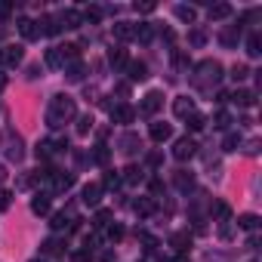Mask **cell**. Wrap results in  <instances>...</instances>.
Here are the masks:
<instances>
[{
    "label": "cell",
    "mask_w": 262,
    "mask_h": 262,
    "mask_svg": "<svg viewBox=\"0 0 262 262\" xmlns=\"http://www.w3.org/2000/svg\"><path fill=\"white\" fill-rule=\"evenodd\" d=\"M74 99L71 96H56L53 102H50V111H47V124L56 130V127H62V124H68L71 118H74Z\"/></svg>",
    "instance_id": "1"
},
{
    "label": "cell",
    "mask_w": 262,
    "mask_h": 262,
    "mask_svg": "<svg viewBox=\"0 0 262 262\" xmlns=\"http://www.w3.org/2000/svg\"><path fill=\"white\" fill-rule=\"evenodd\" d=\"M71 59H78V47H74V44L53 47V50L47 53V65H50V68H65Z\"/></svg>",
    "instance_id": "2"
},
{
    "label": "cell",
    "mask_w": 262,
    "mask_h": 262,
    "mask_svg": "<svg viewBox=\"0 0 262 262\" xmlns=\"http://www.w3.org/2000/svg\"><path fill=\"white\" fill-rule=\"evenodd\" d=\"M198 71L204 74V78H198V81H195V84H198V90H210V84L216 87V84H219V78H222V65H219V62H204Z\"/></svg>",
    "instance_id": "3"
},
{
    "label": "cell",
    "mask_w": 262,
    "mask_h": 262,
    "mask_svg": "<svg viewBox=\"0 0 262 262\" xmlns=\"http://www.w3.org/2000/svg\"><path fill=\"white\" fill-rule=\"evenodd\" d=\"M195 152H198V145H195V139H189V136L179 139V142L173 145V158H176V161H192Z\"/></svg>",
    "instance_id": "4"
},
{
    "label": "cell",
    "mask_w": 262,
    "mask_h": 262,
    "mask_svg": "<svg viewBox=\"0 0 262 262\" xmlns=\"http://www.w3.org/2000/svg\"><path fill=\"white\" fill-rule=\"evenodd\" d=\"M133 118H136V111L130 105H115L111 108V121L115 124H133Z\"/></svg>",
    "instance_id": "5"
},
{
    "label": "cell",
    "mask_w": 262,
    "mask_h": 262,
    "mask_svg": "<svg viewBox=\"0 0 262 262\" xmlns=\"http://www.w3.org/2000/svg\"><path fill=\"white\" fill-rule=\"evenodd\" d=\"M0 59H4V65H19L22 62V47L19 44H10V47H4V50H0Z\"/></svg>",
    "instance_id": "6"
},
{
    "label": "cell",
    "mask_w": 262,
    "mask_h": 262,
    "mask_svg": "<svg viewBox=\"0 0 262 262\" xmlns=\"http://www.w3.org/2000/svg\"><path fill=\"white\" fill-rule=\"evenodd\" d=\"M19 34L25 41H37V37H41V28H37L34 19H19Z\"/></svg>",
    "instance_id": "7"
},
{
    "label": "cell",
    "mask_w": 262,
    "mask_h": 262,
    "mask_svg": "<svg viewBox=\"0 0 262 262\" xmlns=\"http://www.w3.org/2000/svg\"><path fill=\"white\" fill-rule=\"evenodd\" d=\"M173 111L179 118H189V115H195V102L189 99V96H179L176 102H173Z\"/></svg>",
    "instance_id": "8"
},
{
    "label": "cell",
    "mask_w": 262,
    "mask_h": 262,
    "mask_svg": "<svg viewBox=\"0 0 262 262\" xmlns=\"http://www.w3.org/2000/svg\"><path fill=\"white\" fill-rule=\"evenodd\" d=\"M148 133H152V139H155V142H167V139L173 136V127H170V124H164V121H158V124H152V130H148Z\"/></svg>",
    "instance_id": "9"
},
{
    "label": "cell",
    "mask_w": 262,
    "mask_h": 262,
    "mask_svg": "<svg viewBox=\"0 0 262 262\" xmlns=\"http://www.w3.org/2000/svg\"><path fill=\"white\" fill-rule=\"evenodd\" d=\"M161 102H164V96L155 90V93H148L145 96V102H142V115H155V111L161 108Z\"/></svg>",
    "instance_id": "10"
},
{
    "label": "cell",
    "mask_w": 262,
    "mask_h": 262,
    "mask_svg": "<svg viewBox=\"0 0 262 262\" xmlns=\"http://www.w3.org/2000/svg\"><path fill=\"white\" fill-rule=\"evenodd\" d=\"M59 22H62L65 28H81V25H84V16H81L78 10H65V13L59 16Z\"/></svg>",
    "instance_id": "11"
},
{
    "label": "cell",
    "mask_w": 262,
    "mask_h": 262,
    "mask_svg": "<svg viewBox=\"0 0 262 262\" xmlns=\"http://www.w3.org/2000/svg\"><path fill=\"white\" fill-rule=\"evenodd\" d=\"M99 195H102V185L99 182H90L87 189H84V204L87 207H96L99 204Z\"/></svg>",
    "instance_id": "12"
},
{
    "label": "cell",
    "mask_w": 262,
    "mask_h": 262,
    "mask_svg": "<svg viewBox=\"0 0 262 262\" xmlns=\"http://www.w3.org/2000/svg\"><path fill=\"white\" fill-rule=\"evenodd\" d=\"M115 37H118V41H133V37H136V25L118 22V25H115Z\"/></svg>",
    "instance_id": "13"
},
{
    "label": "cell",
    "mask_w": 262,
    "mask_h": 262,
    "mask_svg": "<svg viewBox=\"0 0 262 262\" xmlns=\"http://www.w3.org/2000/svg\"><path fill=\"white\" fill-rule=\"evenodd\" d=\"M62 31V22L56 16H44L41 19V34H59Z\"/></svg>",
    "instance_id": "14"
},
{
    "label": "cell",
    "mask_w": 262,
    "mask_h": 262,
    "mask_svg": "<svg viewBox=\"0 0 262 262\" xmlns=\"http://www.w3.org/2000/svg\"><path fill=\"white\" fill-rule=\"evenodd\" d=\"M232 99H235L241 108H250V105L256 102V93H253V90H235V96H232Z\"/></svg>",
    "instance_id": "15"
},
{
    "label": "cell",
    "mask_w": 262,
    "mask_h": 262,
    "mask_svg": "<svg viewBox=\"0 0 262 262\" xmlns=\"http://www.w3.org/2000/svg\"><path fill=\"white\" fill-rule=\"evenodd\" d=\"M148 78V65L145 62H130V81H145Z\"/></svg>",
    "instance_id": "16"
},
{
    "label": "cell",
    "mask_w": 262,
    "mask_h": 262,
    "mask_svg": "<svg viewBox=\"0 0 262 262\" xmlns=\"http://www.w3.org/2000/svg\"><path fill=\"white\" fill-rule=\"evenodd\" d=\"M133 210H136L139 216H152V213H155V201H152V198H139V201L133 204Z\"/></svg>",
    "instance_id": "17"
},
{
    "label": "cell",
    "mask_w": 262,
    "mask_h": 262,
    "mask_svg": "<svg viewBox=\"0 0 262 262\" xmlns=\"http://www.w3.org/2000/svg\"><path fill=\"white\" fill-rule=\"evenodd\" d=\"M53 152H56V142H37V148H34L37 161H47V158H50Z\"/></svg>",
    "instance_id": "18"
},
{
    "label": "cell",
    "mask_w": 262,
    "mask_h": 262,
    "mask_svg": "<svg viewBox=\"0 0 262 262\" xmlns=\"http://www.w3.org/2000/svg\"><path fill=\"white\" fill-rule=\"evenodd\" d=\"M108 62H111V68H124V65H127V50H121V47L111 50V53H108Z\"/></svg>",
    "instance_id": "19"
},
{
    "label": "cell",
    "mask_w": 262,
    "mask_h": 262,
    "mask_svg": "<svg viewBox=\"0 0 262 262\" xmlns=\"http://www.w3.org/2000/svg\"><path fill=\"white\" fill-rule=\"evenodd\" d=\"M189 241H192V238H189V232H176V235L170 238L173 250H179V253H182V250H189Z\"/></svg>",
    "instance_id": "20"
},
{
    "label": "cell",
    "mask_w": 262,
    "mask_h": 262,
    "mask_svg": "<svg viewBox=\"0 0 262 262\" xmlns=\"http://www.w3.org/2000/svg\"><path fill=\"white\" fill-rule=\"evenodd\" d=\"M31 210H34L37 216H44V213H50V198H44V195H37V198L31 201Z\"/></svg>",
    "instance_id": "21"
},
{
    "label": "cell",
    "mask_w": 262,
    "mask_h": 262,
    "mask_svg": "<svg viewBox=\"0 0 262 262\" xmlns=\"http://www.w3.org/2000/svg\"><path fill=\"white\" fill-rule=\"evenodd\" d=\"M247 53H250L253 59L262 53V37H259V34H250V37H247Z\"/></svg>",
    "instance_id": "22"
},
{
    "label": "cell",
    "mask_w": 262,
    "mask_h": 262,
    "mask_svg": "<svg viewBox=\"0 0 262 262\" xmlns=\"http://www.w3.org/2000/svg\"><path fill=\"white\" fill-rule=\"evenodd\" d=\"M238 226H241V229H247V232H253V229L259 226V216H256V213H244V216L238 219Z\"/></svg>",
    "instance_id": "23"
},
{
    "label": "cell",
    "mask_w": 262,
    "mask_h": 262,
    "mask_svg": "<svg viewBox=\"0 0 262 262\" xmlns=\"http://www.w3.org/2000/svg\"><path fill=\"white\" fill-rule=\"evenodd\" d=\"M232 16V7L229 4H216V7H210V19H229Z\"/></svg>",
    "instance_id": "24"
},
{
    "label": "cell",
    "mask_w": 262,
    "mask_h": 262,
    "mask_svg": "<svg viewBox=\"0 0 262 262\" xmlns=\"http://www.w3.org/2000/svg\"><path fill=\"white\" fill-rule=\"evenodd\" d=\"M204 127H207V118H204V115H198V111H195V115H189V130L198 133V130H204Z\"/></svg>",
    "instance_id": "25"
},
{
    "label": "cell",
    "mask_w": 262,
    "mask_h": 262,
    "mask_svg": "<svg viewBox=\"0 0 262 262\" xmlns=\"http://www.w3.org/2000/svg\"><path fill=\"white\" fill-rule=\"evenodd\" d=\"M41 250H44V253H47V256H56V253H62V244H59V241H56V238H47V241H44V247H41Z\"/></svg>",
    "instance_id": "26"
},
{
    "label": "cell",
    "mask_w": 262,
    "mask_h": 262,
    "mask_svg": "<svg viewBox=\"0 0 262 262\" xmlns=\"http://www.w3.org/2000/svg\"><path fill=\"white\" fill-rule=\"evenodd\" d=\"M232 124V118H229V111H216L213 115V127H219V130H226Z\"/></svg>",
    "instance_id": "27"
},
{
    "label": "cell",
    "mask_w": 262,
    "mask_h": 262,
    "mask_svg": "<svg viewBox=\"0 0 262 262\" xmlns=\"http://www.w3.org/2000/svg\"><path fill=\"white\" fill-rule=\"evenodd\" d=\"M176 16L182 22H195V7H176Z\"/></svg>",
    "instance_id": "28"
},
{
    "label": "cell",
    "mask_w": 262,
    "mask_h": 262,
    "mask_svg": "<svg viewBox=\"0 0 262 262\" xmlns=\"http://www.w3.org/2000/svg\"><path fill=\"white\" fill-rule=\"evenodd\" d=\"M81 16H84L87 22H99V19H102V10H99V7H87Z\"/></svg>",
    "instance_id": "29"
},
{
    "label": "cell",
    "mask_w": 262,
    "mask_h": 262,
    "mask_svg": "<svg viewBox=\"0 0 262 262\" xmlns=\"http://www.w3.org/2000/svg\"><path fill=\"white\" fill-rule=\"evenodd\" d=\"M238 145H241V136L238 133H229L226 136V152H238Z\"/></svg>",
    "instance_id": "30"
},
{
    "label": "cell",
    "mask_w": 262,
    "mask_h": 262,
    "mask_svg": "<svg viewBox=\"0 0 262 262\" xmlns=\"http://www.w3.org/2000/svg\"><path fill=\"white\" fill-rule=\"evenodd\" d=\"M247 74H250L247 65H235V68H232V78H235V81H247Z\"/></svg>",
    "instance_id": "31"
},
{
    "label": "cell",
    "mask_w": 262,
    "mask_h": 262,
    "mask_svg": "<svg viewBox=\"0 0 262 262\" xmlns=\"http://www.w3.org/2000/svg\"><path fill=\"white\" fill-rule=\"evenodd\" d=\"M118 185H121V176L118 173H108L105 182H102V189H118Z\"/></svg>",
    "instance_id": "32"
},
{
    "label": "cell",
    "mask_w": 262,
    "mask_h": 262,
    "mask_svg": "<svg viewBox=\"0 0 262 262\" xmlns=\"http://www.w3.org/2000/svg\"><path fill=\"white\" fill-rule=\"evenodd\" d=\"M65 226H68V216H65V213H56V216H53V229H56V232H62Z\"/></svg>",
    "instance_id": "33"
},
{
    "label": "cell",
    "mask_w": 262,
    "mask_h": 262,
    "mask_svg": "<svg viewBox=\"0 0 262 262\" xmlns=\"http://www.w3.org/2000/svg\"><path fill=\"white\" fill-rule=\"evenodd\" d=\"M84 78V65H71L68 68V81H81Z\"/></svg>",
    "instance_id": "34"
},
{
    "label": "cell",
    "mask_w": 262,
    "mask_h": 262,
    "mask_svg": "<svg viewBox=\"0 0 262 262\" xmlns=\"http://www.w3.org/2000/svg\"><path fill=\"white\" fill-rule=\"evenodd\" d=\"M136 37H139V41H152V28H148V25H136Z\"/></svg>",
    "instance_id": "35"
},
{
    "label": "cell",
    "mask_w": 262,
    "mask_h": 262,
    "mask_svg": "<svg viewBox=\"0 0 262 262\" xmlns=\"http://www.w3.org/2000/svg\"><path fill=\"white\" fill-rule=\"evenodd\" d=\"M10 204H13V195L7 189H0V210H10Z\"/></svg>",
    "instance_id": "36"
},
{
    "label": "cell",
    "mask_w": 262,
    "mask_h": 262,
    "mask_svg": "<svg viewBox=\"0 0 262 262\" xmlns=\"http://www.w3.org/2000/svg\"><path fill=\"white\" fill-rule=\"evenodd\" d=\"M216 216H219L222 222H229V216H232V210H229V204H216Z\"/></svg>",
    "instance_id": "37"
},
{
    "label": "cell",
    "mask_w": 262,
    "mask_h": 262,
    "mask_svg": "<svg viewBox=\"0 0 262 262\" xmlns=\"http://www.w3.org/2000/svg\"><path fill=\"white\" fill-rule=\"evenodd\" d=\"M127 182H142V170L139 167H127Z\"/></svg>",
    "instance_id": "38"
},
{
    "label": "cell",
    "mask_w": 262,
    "mask_h": 262,
    "mask_svg": "<svg viewBox=\"0 0 262 262\" xmlns=\"http://www.w3.org/2000/svg\"><path fill=\"white\" fill-rule=\"evenodd\" d=\"M111 222V210H99L96 213V226H108Z\"/></svg>",
    "instance_id": "39"
},
{
    "label": "cell",
    "mask_w": 262,
    "mask_h": 262,
    "mask_svg": "<svg viewBox=\"0 0 262 262\" xmlns=\"http://www.w3.org/2000/svg\"><path fill=\"white\" fill-rule=\"evenodd\" d=\"M108 238H111V241H121V238H124V229H121V226H111V229H108Z\"/></svg>",
    "instance_id": "40"
},
{
    "label": "cell",
    "mask_w": 262,
    "mask_h": 262,
    "mask_svg": "<svg viewBox=\"0 0 262 262\" xmlns=\"http://www.w3.org/2000/svg\"><path fill=\"white\" fill-rule=\"evenodd\" d=\"M176 185H179V189H189V185H192V176L179 173V176H176Z\"/></svg>",
    "instance_id": "41"
},
{
    "label": "cell",
    "mask_w": 262,
    "mask_h": 262,
    "mask_svg": "<svg viewBox=\"0 0 262 262\" xmlns=\"http://www.w3.org/2000/svg\"><path fill=\"white\" fill-rule=\"evenodd\" d=\"M96 161H99V164H105V161H108V148H105V145H99V152H96Z\"/></svg>",
    "instance_id": "42"
},
{
    "label": "cell",
    "mask_w": 262,
    "mask_h": 262,
    "mask_svg": "<svg viewBox=\"0 0 262 262\" xmlns=\"http://www.w3.org/2000/svg\"><path fill=\"white\" fill-rule=\"evenodd\" d=\"M71 259H74V262H90V253H87V250H78Z\"/></svg>",
    "instance_id": "43"
},
{
    "label": "cell",
    "mask_w": 262,
    "mask_h": 262,
    "mask_svg": "<svg viewBox=\"0 0 262 262\" xmlns=\"http://www.w3.org/2000/svg\"><path fill=\"white\" fill-rule=\"evenodd\" d=\"M136 13H155V4H136Z\"/></svg>",
    "instance_id": "44"
},
{
    "label": "cell",
    "mask_w": 262,
    "mask_h": 262,
    "mask_svg": "<svg viewBox=\"0 0 262 262\" xmlns=\"http://www.w3.org/2000/svg\"><path fill=\"white\" fill-rule=\"evenodd\" d=\"M90 127H93V118H84V121H81V127H78V130H81V133H87V130H90Z\"/></svg>",
    "instance_id": "45"
},
{
    "label": "cell",
    "mask_w": 262,
    "mask_h": 262,
    "mask_svg": "<svg viewBox=\"0 0 262 262\" xmlns=\"http://www.w3.org/2000/svg\"><path fill=\"white\" fill-rule=\"evenodd\" d=\"M10 13H13V7H10V4H0V16H10Z\"/></svg>",
    "instance_id": "46"
},
{
    "label": "cell",
    "mask_w": 262,
    "mask_h": 262,
    "mask_svg": "<svg viewBox=\"0 0 262 262\" xmlns=\"http://www.w3.org/2000/svg\"><path fill=\"white\" fill-rule=\"evenodd\" d=\"M7 87V74H0V90H4Z\"/></svg>",
    "instance_id": "47"
},
{
    "label": "cell",
    "mask_w": 262,
    "mask_h": 262,
    "mask_svg": "<svg viewBox=\"0 0 262 262\" xmlns=\"http://www.w3.org/2000/svg\"><path fill=\"white\" fill-rule=\"evenodd\" d=\"M173 262H189V256H176V259H173Z\"/></svg>",
    "instance_id": "48"
},
{
    "label": "cell",
    "mask_w": 262,
    "mask_h": 262,
    "mask_svg": "<svg viewBox=\"0 0 262 262\" xmlns=\"http://www.w3.org/2000/svg\"><path fill=\"white\" fill-rule=\"evenodd\" d=\"M0 176H4V167H0Z\"/></svg>",
    "instance_id": "49"
},
{
    "label": "cell",
    "mask_w": 262,
    "mask_h": 262,
    "mask_svg": "<svg viewBox=\"0 0 262 262\" xmlns=\"http://www.w3.org/2000/svg\"><path fill=\"white\" fill-rule=\"evenodd\" d=\"M34 262H37V259H34Z\"/></svg>",
    "instance_id": "50"
}]
</instances>
